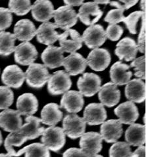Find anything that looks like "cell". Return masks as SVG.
Listing matches in <instances>:
<instances>
[{"label":"cell","mask_w":146,"mask_h":157,"mask_svg":"<svg viewBox=\"0 0 146 157\" xmlns=\"http://www.w3.org/2000/svg\"><path fill=\"white\" fill-rule=\"evenodd\" d=\"M16 38L14 34L0 32V56H8L14 52Z\"/></svg>","instance_id":"cell-33"},{"label":"cell","mask_w":146,"mask_h":157,"mask_svg":"<svg viewBox=\"0 0 146 157\" xmlns=\"http://www.w3.org/2000/svg\"><path fill=\"white\" fill-rule=\"evenodd\" d=\"M111 54L105 48L93 49L88 56L87 64L96 71H104L111 63Z\"/></svg>","instance_id":"cell-12"},{"label":"cell","mask_w":146,"mask_h":157,"mask_svg":"<svg viewBox=\"0 0 146 157\" xmlns=\"http://www.w3.org/2000/svg\"><path fill=\"white\" fill-rule=\"evenodd\" d=\"M138 51V46L134 40L130 37H125L116 45L115 53L121 60L130 62L136 58Z\"/></svg>","instance_id":"cell-18"},{"label":"cell","mask_w":146,"mask_h":157,"mask_svg":"<svg viewBox=\"0 0 146 157\" xmlns=\"http://www.w3.org/2000/svg\"><path fill=\"white\" fill-rule=\"evenodd\" d=\"M63 157H88L87 155L78 148H70L63 153Z\"/></svg>","instance_id":"cell-45"},{"label":"cell","mask_w":146,"mask_h":157,"mask_svg":"<svg viewBox=\"0 0 146 157\" xmlns=\"http://www.w3.org/2000/svg\"><path fill=\"white\" fill-rule=\"evenodd\" d=\"M142 22H141V27L140 32L138 38V49L142 54L145 52V15L144 14L141 17Z\"/></svg>","instance_id":"cell-43"},{"label":"cell","mask_w":146,"mask_h":157,"mask_svg":"<svg viewBox=\"0 0 146 157\" xmlns=\"http://www.w3.org/2000/svg\"><path fill=\"white\" fill-rule=\"evenodd\" d=\"M84 0H63L64 3L68 6H80L83 3Z\"/></svg>","instance_id":"cell-47"},{"label":"cell","mask_w":146,"mask_h":157,"mask_svg":"<svg viewBox=\"0 0 146 157\" xmlns=\"http://www.w3.org/2000/svg\"><path fill=\"white\" fill-rule=\"evenodd\" d=\"M87 60L79 53H72L64 58L63 65L69 75L75 76L83 73L87 67Z\"/></svg>","instance_id":"cell-22"},{"label":"cell","mask_w":146,"mask_h":157,"mask_svg":"<svg viewBox=\"0 0 146 157\" xmlns=\"http://www.w3.org/2000/svg\"><path fill=\"white\" fill-rule=\"evenodd\" d=\"M14 34L19 41L28 42L36 36V29L31 20L21 19L15 25Z\"/></svg>","instance_id":"cell-29"},{"label":"cell","mask_w":146,"mask_h":157,"mask_svg":"<svg viewBox=\"0 0 146 157\" xmlns=\"http://www.w3.org/2000/svg\"><path fill=\"white\" fill-rule=\"evenodd\" d=\"M82 38L88 48L95 49L104 44L107 36L101 25H93L84 30Z\"/></svg>","instance_id":"cell-7"},{"label":"cell","mask_w":146,"mask_h":157,"mask_svg":"<svg viewBox=\"0 0 146 157\" xmlns=\"http://www.w3.org/2000/svg\"><path fill=\"white\" fill-rule=\"evenodd\" d=\"M25 154L24 157H50L49 150L44 144L35 143L31 144L16 152V157Z\"/></svg>","instance_id":"cell-32"},{"label":"cell","mask_w":146,"mask_h":157,"mask_svg":"<svg viewBox=\"0 0 146 157\" xmlns=\"http://www.w3.org/2000/svg\"><path fill=\"white\" fill-rule=\"evenodd\" d=\"M13 22L11 12L7 8L0 7V31L10 27Z\"/></svg>","instance_id":"cell-41"},{"label":"cell","mask_w":146,"mask_h":157,"mask_svg":"<svg viewBox=\"0 0 146 157\" xmlns=\"http://www.w3.org/2000/svg\"><path fill=\"white\" fill-rule=\"evenodd\" d=\"M14 94L7 86H0V110H5L13 103Z\"/></svg>","instance_id":"cell-37"},{"label":"cell","mask_w":146,"mask_h":157,"mask_svg":"<svg viewBox=\"0 0 146 157\" xmlns=\"http://www.w3.org/2000/svg\"><path fill=\"white\" fill-rule=\"evenodd\" d=\"M57 25L51 22L42 23L36 30V38L38 42L49 46L56 42L59 37V33L55 30Z\"/></svg>","instance_id":"cell-26"},{"label":"cell","mask_w":146,"mask_h":157,"mask_svg":"<svg viewBox=\"0 0 146 157\" xmlns=\"http://www.w3.org/2000/svg\"><path fill=\"white\" fill-rule=\"evenodd\" d=\"M134 69V75L141 79H145V56L135 58L130 64Z\"/></svg>","instance_id":"cell-39"},{"label":"cell","mask_w":146,"mask_h":157,"mask_svg":"<svg viewBox=\"0 0 146 157\" xmlns=\"http://www.w3.org/2000/svg\"><path fill=\"white\" fill-rule=\"evenodd\" d=\"M122 133V123L119 120H109L101 124L100 135L107 143L117 142Z\"/></svg>","instance_id":"cell-19"},{"label":"cell","mask_w":146,"mask_h":157,"mask_svg":"<svg viewBox=\"0 0 146 157\" xmlns=\"http://www.w3.org/2000/svg\"><path fill=\"white\" fill-rule=\"evenodd\" d=\"M125 139L130 146L140 147L145 143V126L132 124L126 129Z\"/></svg>","instance_id":"cell-30"},{"label":"cell","mask_w":146,"mask_h":157,"mask_svg":"<svg viewBox=\"0 0 146 157\" xmlns=\"http://www.w3.org/2000/svg\"><path fill=\"white\" fill-rule=\"evenodd\" d=\"M25 73L27 85L34 89H40L48 81L51 75L44 65L33 63L29 65Z\"/></svg>","instance_id":"cell-1"},{"label":"cell","mask_w":146,"mask_h":157,"mask_svg":"<svg viewBox=\"0 0 146 157\" xmlns=\"http://www.w3.org/2000/svg\"><path fill=\"white\" fill-rule=\"evenodd\" d=\"M16 108L20 115L32 116L38 109V100L32 93H24L16 100Z\"/></svg>","instance_id":"cell-28"},{"label":"cell","mask_w":146,"mask_h":157,"mask_svg":"<svg viewBox=\"0 0 146 157\" xmlns=\"http://www.w3.org/2000/svg\"><path fill=\"white\" fill-rule=\"evenodd\" d=\"M90 157H104V156H101V155H97V154H96V155H93V156H90Z\"/></svg>","instance_id":"cell-52"},{"label":"cell","mask_w":146,"mask_h":157,"mask_svg":"<svg viewBox=\"0 0 146 157\" xmlns=\"http://www.w3.org/2000/svg\"><path fill=\"white\" fill-rule=\"evenodd\" d=\"M125 96L130 101L141 103L145 100V83L141 78H134L126 84Z\"/></svg>","instance_id":"cell-25"},{"label":"cell","mask_w":146,"mask_h":157,"mask_svg":"<svg viewBox=\"0 0 146 157\" xmlns=\"http://www.w3.org/2000/svg\"><path fill=\"white\" fill-rule=\"evenodd\" d=\"M140 8H141V10H142L141 11L145 13V0H141Z\"/></svg>","instance_id":"cell-48"},{"label":"cell","mask_w":146,"mask_h":157,"mask_svg":"<svg viewBox=\"0 0 146 157\" xmlns=\"http://www.w3.org/2000/svg\"><path fill=\"white\" fill-rule=\"evenodd\" d=\"M103 138L97 132L84 133L80 136V147L88 157L95 155L102 149Z\"/></svg>","instance_id":"cell-9"},{"label":"cell","mask_w":146,"mask_h":157,"mask_svg":"<svg viewBox=\"0 0 146 157\" xmlns=\"http://www.w3.org/2000/svg\"><path fill=\"white\" fill-rule=\"evenodd\" d=\"M132 157H145V147L140 146L134 152H132Z\"/></svg>","instance_id":"cell-46"},{"label":"cell","mask_w":146,"mask_h":157,"mask_svg":"<svg viewBox=\"0 0 146 157\" xmlns=\"http://www.w3.org/2000/svg\"><path fill=\"white\" fill-rule=\"evenodd\" d=\"M25 80V73L16 65H8L2 73V81L7 86L19 89Z\"/></svg>","instance_id":"cell-14"},{"label":"cell","mask_w":146,"mask_h":157,"mask_svg":"<svg viewBox=\"0 0 146 157\" xmlns=\"http://www.w3.org/2000/svg\"><path fill=\"white\" fill-rule=\"evenodd\" d=\"M84 104L83 95L79 91L68 90L63 95L60 108L69 113H77L82 110Z\"/></svg>","instance_id":"cell-17"},{"label":"cell","mask_w":146,"mask_h":157,"mask_svg":"<svg viewBox=\"0 0 146 157\" xmlns=\"http://www.w3.org/2000/svg\"><path fill=\"white\" fill-rule=\"evenodd\" d=\"M144 14L145 13L143 11H138L133 12L128 17H124L122 22L126 25V28L131 34H136L137 33V24Z\"/></svg>","instance_id":"cell-38"},{"label":"cell","mask_w":146,"mask_h":157,"mask_svg":"<svg viewBox=\"0 0 146 157\" xmlns=\"http://www.w3.org/2000/svg\"><path fill=\"white\" fill-rule=\"evenodd\" d=\"M25 121L27 123L21 126L17 133L27 140H32L42 136L45 128L40 125L41 119L35 116H29L26 117Z\"/></svg>","instance_id":"cell-20"},{"label":"cell","mask_w":146,"mask_h":157,"mask_svg":"<svg viewBox=\"0 0 146 157\" xmlns=\"http://www.w3.org/2000/svg\"><path fill=\"white\" fill-rule=\"evenodd\" d=\"M103 11L96 2H86L82 4L78 17L82 23L87 26L93 25L100 20Z\"/></svg>","instance_id":"cell-13"},{"label":"cell","mask_w":146,"mask_h":157,"mask_svg":"<svg viewBox=\"0 0 146 157\" xmlns=\"http://www.w3.org/2000/svg\"><path fill=\"white\" fill-rule=\"evenodd\" d=\"M130 66L121 62H115L110 69V77L117 85H126L130 81L132 72L129 71Z\"/></svg>","instance_id":"cell-27"},{"label":"cell","mask_w":146,"mask_h":157,"mask_svg":"<svg viewBox=\"0 0 146 157\" xmlns=\"http://www.w3.org/2000/svg\"><path fill=\"white\" fill-rule=\"evenodd\" d=\"M33 18L38 22H48L53 16L54 7L49 0H36L31 7Z\"/></svg>","instance_id":"cell-24"},{"label":"cell","mask_w":146,"mask_h":157,"mask_svg":"<svg viewBox=\"0 0 146 157\" xmlns=\"http://www.w3.org/2000/svg\"><path fill=\"white\" fill-rule=\"evenodd\" d=\"M2 142H3V137H2V133H1V132H0V146L2 145Z\"/></svg>","instance_id":"cell-51"},{"label":"cell","mask_w":146,"mask_h":157,"mask_svg":"<svg viewBox=\"0 0 146 157\" xmlns=\"http://www.w3.org/2000/svg\"><path fill=\"white\" fill-rule=\"evenodd\" d=\"M27 141V139L18 133H11L6 137L5 142H4V146L5 147V149L8 152V155L11 156H15L16 151L14 150L13 146L15 147H20Z\"/></svg>","instance_id":"cell-35"},{"label":"cell","mask_w":146,"mask_h":157,"mask_svg":"<svg viewBox=\"0 0 146 157\" xmlns=\"http://www.w3.org/2000/svg\"><path fill=\"white\" fill-rule=\"evenodd\" d=\"M114 112L118 116L120 121L124 124H134L139 117L138 108L131 101L121 104L115 109Z\"/></svg>","instance_id":"cell-21"},{"label":"cell","mask_w":146,"mask_h":157,"mask_svg":"<svg viewBox=\"0 0 146 157\" xmlns=\"http://www.w3.org/2000/svg\"><path fill=\"white\" fill-rule=\"evenodd\" d=\"M101 79L100 76L93 73H85L77 81L79 92L85 97H90L99 92Z\"/></svg>","instance_id":"cell-5"},{"label":"cell","mask_w":146,"mask_h":157,"mask_svg":"<svg viewBox=\"0 0 146 157\" xmlns=\"http://www.w3.org/2000/svg\"><path fill=\"white\" fill-rule=\"evenodd\" d=\"M130 145L126 142H115L109 149V157H132Z\"/></svg>","instance_id":"cell-36"},{"label":"cell","mask_w":146,"mask_h":157,"mask_svg":"<svg viewBox=\"0 0 146 157\" xmlns=\"http://www.w3.org/2000/svg\"><path fill=\"white\" fill-rule=\"evenodd\" d=\"M9 10L17 16H23L31 10V0H9Z\"/></svg>","instance_id":"cell-34"},{"label":"cell","mask_w":146,"mask_h":157,"mask_svg":"<svg viewBox=\"0 0 146 157\" xmlns=\"http://www.w3.org/2000/svg\"><path fill=\"white\" fill-rule=\"evenodd\" d=\"M63 116V112L59 110V106L55 103H49L43 108L41 112V121L42 124L49 126H55Z\"/></svg>","instance_id":"cell-31"},{"label":"cell","mask_w":146,"mask_h":157,"mask_svg":"<svg viewBox=\"0 0 146 157\" xmlns=\"http://www.w3.org/2000/svg\"><path fill=\"white\" fill-rule=\"evenodd\" d=\"M124 10L121 7H117L115 10H110L107 13L104 21L110 24H117L122 22L124 19Z\"/></svg>","instance_id":"cell-40"},{"label":"cell","mask_w":146,"mask_h":157,"mask_svg":"<svg viewBox=\"0 0 146 157\" xmlns=\"http://www.w3.org/2000/svg\"><path fill=\"white\" fill-rule=\"evenodd\" d=\"M107 112L101 103H91L85 108L84 120L89 125H97L107 119Z\"/></svg>","instance_id":"cell-15"},{"label":"cell","mask_w":146,"mask_h":157,"mask_svg":"<svg viewBox=\"0 0 146 157\" xmlns=\"http://www.w3.org/2000/svg\"><path fill=\"white\" fill-rule=\"evenodd\" d=\"M55 24L57 28L63 30L70 29L78 21V14L70 6H61L53 11Z\"/></svg>","instance_id":"cell-6"},{"label":"cell","mask_w":146,"mask_h":157,"mask_svg":"<svg viewBox=\"0 0 146 157\" xmlns=\"http://www.w3.org/2000/svg\"><path fill=\"white\" fill-rule=\"evenodd\" d=\"M123 33V28L117 24H110L105 30L107 38H109L111 41L119 40Z\"/></svg>","instance_id":"cell-42"},{"label":"cell","mask_w":146,"mask_h":157,"mask_svg":"<svg viewBox=\"0 0 146 157\" xmlns=\"http://www.w3.org/2000/svg\"><path fill=\"white\" fill-rule=\"evenodd\" d=\"M0 157H12L9 155H5V154H0Z\"/></svg>","instance_id":"cell-50"},{"label":"cell","mask_w":146,"mask_h":157,"mask_svg":"<svg viewBox=\"0 0 146 157\" xmlns=\"http://www.w3.org/2000/svg\"><path fill=\"white\" fill-rule=\"evenodd\" d=\"M99 99L104 106L113 107L121 99V91L113 82H107L99 90Z\"/></svg>","instance_id":"cell-16"},{"label":"cell","mask_w":146,"mask_h":157,"mask_svg":"<svg viewBox=\"0 0 146 157\" xmlns=\"http://www.w3.org/2000/svg\"><path fill=\"white\" fill-rule=\"evenodd\" d=\"M86 123L83 117L76 114L67 115L63 120V129L66 136L72 139L80 137L84 134Z\"/></svg>","instance_id":"cell-4"},{"label":"cell","mask_w":146,"mask_h":157,"mask_svg":"<svg viewBox=\"0 0 146 157\" xmlns=\"http://www.w3.org/2000/svg\"><path fill=\"white\" fill-rule=\"evenodd\" d=\"M63 53L61 48L49 45L42 52L41 58L46 67L55 69L63 65Z\"/></svg>","instance_id":"cell-23"},{"label":"cell","mask_w":146,"mask_h":157,"mask_svg":"<svg viewBox=\"0 0 146 157\" xmlns=\"http://www.w3.org/2000/svg\"><path fill=\"white\" fill-rule=\"evenodd\" d=\"M22 124V118L17 110L7 108L0 113V128L7 132H18Z\"/></svg>","instance_id":"cell-11"},{"label":"cell","mask_w":146,"mask_h":157,"mask_svg":"<svg viewBox=\"0 0 146 157\" xmlns=\"http://www.w3.org/2000/svg\"><path fill=\"white\" fill-rule=\"evenodd\" d=\"M41 140L49 150L57 152L65 145L66 135L63 128L50 126L44 129Z\"/></svg>","instance_id":"cell-2"},{"label":"cell","mask_w":146,"mask_h":157,"mask_svg":"<svg viewBox=\"0 0 146 157\" xmlns=\"http://www.w3.org/2000/svg\"><path fill=\"white\" fill-rule=\"evenodd\" d=\"M94 2L97 4H107L110 2V0H94Z\"/></svg>","instance_id":"cell-49"},{"label":"cell","mask_w":146,"mask_h":157,"mask_svg":"<svg viewBox=\"0 0 146 157\" xmlns=\"http://www.w3.org/2000/svg\"><path fill=\"white\" fill-rule=\"evenodd\" d=\"M14 52L15 61L22 65H31L38 56L36 47L29 42H24L15 46Z\"/></svg>","instance_id":"cell-10"},{"label":"cell","mask_w":146,"mask_h":157,"mask_svg":"<svg viewBox=\"0 0 146 157\" xmlns=\"http://www.w3.org/2000/svg\"><path fill=\"white\" fill-rule=\"evenodd\" d=\"M119 1L121 2L124 4H121L116 1L110 2L109 3L111 6H113L115 7H121L125 11L135 6L136 4L138 2L139 0H119Z\"/></svg>","instance_id":"cell-44"},{"label":"cell","mask_w":146,"mask_h":157,"mask_svg":"<svg viewBox=\"0 0 146 157\" xmlns=\"http://www.w3.org/2000/svg\"><path fill=\"white\" fill-rule=\"evenodd\" d=\"M71 86L70 75L63 70L53 73L48 81V90L51 95L63 94L67 92Z\"/></svg>","instance_id":"cell-3"},{"label":"cell","mask_w":146,"mask_h":157,"mask_svg":"<svg viewBox=\"0 0 146 157\" xmlns=\"http://www.w3.org/2000/svg\"><path fill=\"white\" fill-rule=\"evenodd\" d=\"M59 44L64 52L75 53L82 46V38L78 31L74 29H67L58 38Z\"/></svg>","instance_id":"cell-8"}]
</instances>
